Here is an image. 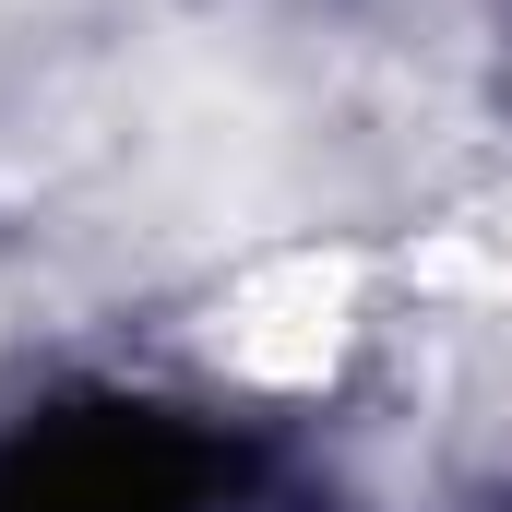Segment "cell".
Returning a JSON list of instances; mask_svg holds the SVG:
<instances>
[{
  "instance_id": "cell-1",
  "label": "cell",
  "mask_w": 512,
  "mask_h": 512,
  "mask_svg": "<svg viewBox=\"0 0 512 512\" xmlns=\"http://www.w3.org/2000/svg\"><path fill=\"white\" fill-rule=\"evenodd\" d=\"M203 501H215V453L143 405L36 417L0 453V512H203Z\"/></svg>"
}]
</instances>
